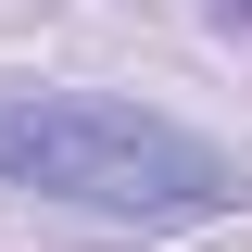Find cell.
I'll list each match as a JSON object with an SVG mask.
<instances>
[{
	"label": "cell",
	"mask_w": 252,
	"mask_h": 252,
	"mask_svg": "<svg viewBox=\"0 0 252 252\" xmlns=\"http://www.w3.org/2000/svg\"><path fill=\"white\" fill-rule=\"evenodd\" d=\"M0 189L101 215V227H202L227 202H252L240 152H215L202 126L114 101V89H0Z\"/></svg>",
	"instance_id": "cell-1"
}]
</instances>
